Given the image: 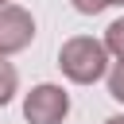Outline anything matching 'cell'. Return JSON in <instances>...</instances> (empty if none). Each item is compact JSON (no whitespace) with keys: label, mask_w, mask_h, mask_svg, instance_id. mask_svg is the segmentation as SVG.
I'll list each match as a JSON object with an SVG mask.
<instances>
[{"label":"cell","mask_w":124,"mask_h":124,"mask_svg":"<svg viewBox=\"0 0 124 124\" xmlns=\"http://www.w3.org/2000/svg\"><path fill=\"white\" fill-rule=\"evenodd\" d=\"M108 46L105 39H93V35H74L58 46V70L66 81L74 85H93L101 78H108Z\"/></svg>","instance_id":"6da1fadb"},{"label":"cell","mask_w":124,"mask_h":124,"mask_svg":"<svg viewBox=\"0 0 124 124\" xmlns=\"http://www.w3.org/2000/svg\"><path fill=\"white\" fill-rule=\"evenodd\" d=\"M70 116V93L54 81H39L23 93V120L27 124H62Z\"/></svg>","instance_id":"7a4b0ae2"},{"label":"cell","mask_w":124,"mask_h":124,"mask_svg":"<svg viewBox=\"0 0 124 124\" xmlns=\"http://www.w3.org/2000/svg\"><path fill=\"white\" fill-rule=\"evenodd\" d=\"M35 43V16L19 4H0V54H19Z\"/></svg>","instance_id":"3957f363"},{"label":"cell","mask_w":124,"mask_h":124,"mask_svg":"<svg viewBox=\"0 0 124 124\" xmlns=\"http://www.w3.org/2000/svg\"><path fill=\"white\" fill-rule=\"evenodd\" d=\"M16 93H19V70L8 62V54H0V108L12 105Z\"/></svg>","instance_id":"277c9868"},{"label":"cell","mask_w":124,"mask_h":124,"mask_svg":"<svg viewBox=\"0 0 124 124\" xmlns=\"http://www.w3.org/2000/svg\"><path fill=\"white\" fill-rule=\"evenodd\" d=\"M105 46H108L112 58H124V16L112 19V23L105 27Z\"/></svg>","instance_id":"5b68a950"},{"label":"cell","mask_w":124,"mask_h":124,"mask_svg":"<svg viewBox=\"0 0 124 124\" xmlns=\"http://www.w3.org/2000/svg\"><path fill=\"white\" fill-rule=\"evenodd\" d=\"M108 97L116 105H124V58H116L112 70H108Z\"/></svg>","instance_id":"8992f818"},{"label":"cell","mask_w":124,"mask_h":124,"mask_svg":"<svg viewBox=\"0 0 124 124\" xmlns=\"http://www.w3.org/2000/svg\"><path fill=\"white\" fill-rule=\"evenodd\" d=\"M74 4V12H81V16H101L105 8H108V0H70Z\"/></svg>","instance_id":"52a82bcc"},{"label":"cell","mask_w":124,"mask_h":124,"mask_svg":"<svg viewBox=\"0 0 124 124\" xmlns=\"http://www.w3.org/2000/svg\"><path fill=\"white\" fill-rule=\"evenodd\" d=\"M105 124H124V112H116V116H108Z\"/></svg>","instance_id":"ba28073f"},{"label":"cell","mask_w":124,"mask_h":124,"mask_svg":"<svg viewBox=\"0 0 124 124\" xmlns=\"http://www.w3.org/2000/svg\"><path fill=\"white\" fill-rule=\"evenodd\" d=\"M108 4H116V8H124V0H108Z\"/></svg>","instance_id":"9c48e42d"},{"label":"cell","mask_w":124,"mask_h":124,"mask_svg":"<svg viewBox=\"0 0 124 124\" xmlns=\"http://www.w3.org/2000/svg\"><path fill=\"white\" fill-rule=\"evenodd\" d=\"M0 4H12V0H0Z\"/></svg>","instance_id":"30bf717a"}]
</instances>
